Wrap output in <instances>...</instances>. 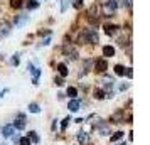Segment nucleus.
<instances>
[{
    "label": "nucleus",
    "mask_w": 150,
    "mask_h": 145,
    "mask_svg": "<svg viewBox=\"0 0 150 145\" xmlns=\"http://www.w3.org/2000/svg\"><path fill=\"white\" fill-rule=\"evenodd\" d=\"M83 41H89L91 44H98V42H100L98 32H95L93 29H88V30H84V34H83Z\"/></svg>",
    "instance_id": "obj_1"
},
{
    "label": "nucleus",
    "mask_w": 150,
    "mask_h": 145,
    "mask_svg": "<svg viewBox=\"0 0 150 145\" xmlns=\"http://www.w3.org/2000/svg\"><path fill=\"white\" fill-rule=\"evenodd\" d=\"M108 69V62H106V59H98V61L95 62V71L96 73H105Z\"/></svg>",
    "instance_id": "obj_2"
},
{
    "label": "nucleus",
    "mask_w": 150,
    "mask_h": 145,
    "mask_svg": "<svg viewBox=\"0 0 150 145\" xmlns=\"http://www.w3.org/2000/svg\"><path fill=\"white\" fill-rule=\"evenodd\" d=\"M12 127H15V128H19V130H22L24 127H25V117L24 115H17V118H15V122H14V125Z\"/></svg>",
    "instance_id": "obj_3"
},
{
    "label": "nucleus",
    "mask_w": 150,
    "mask_h": 145,
    "mask_svg": "<svg viewBox=\"0 0 150 145\" xmlns=\"http://www.w3.org/2000/svg\"><path fill=\"white\" fill-rule=\"evenodd\" d=\"M115 10H116V2L115 0H108V2L105 4V12H106V14H110V12L113 14Z\"/></svg>",
    "instance_id": "obj_4"
},
{
    "label": "nucleus",
    "mask_w": 150,
    "mask_h": 145,
    "mask_svg": "<svg viewBox=\"0 0 150 145\" xmlns=\"http://www.w3.org/2000/svg\"><path fill=\"white\" fill-rule=\"evenodd\" d=\"M68 106H69V110L71 111H78L79 110V106H81V101H79V100H71Z\"/></svg>",
    "instance_id": "obj_5"
},
{
    "label": "nucleus",
    "mask_w": 150,
    "mask_h": 145,
    "mask_svg": "<svg viewBox=\"0 0 150 145\" xmlns=\"http://www.w3.org/2000/svg\"><path fill=\"white\" fill-rule=\"evenodd\" d=\"M103 56L105 57H113L115 56V49L111 47V46H105L103 47Z\"/></svg>",
    "instance_id": "obj_6"
},
{
    "label": "nucleus",
    "mask_w": 150,
    "mask_h": 145,
    "mask_svg": "<svg viewBox=\"0 0 150 145\" xmlns=\"http://www.w3.org/2000/svg\"><path fill=\"white\" fill-rule=\"evenodd\" d=\"M2 133H4V137H12L14 135V127L12 125H5L2 128Z\"/></svg>",
    "instance_id": "obj_7"
},
{
    "label": "nucleus",
    "mask_w": 150,
    "mask_h": 145,
    "mask_svg": "<svg viewBox=\"0 0 150 145\" xmlns=\"http://www.w3.org/2000/svg\"><path fill=\"white\" fill-rule=\"evenodd\" d=\"M116 29H118V27H116L115 24H106V25H105V30H106V34H108V35L115 34Z\"/></svg>",
    "instance_id": "obj_8"
},
{
    "label": "nucleus",
    "mask_w": 150,
    "mask_h": 145,
    "mask_svg": "<svg viewBox=\"0 0 150 145\" xmlns=\"http://www.w3.org/2000/svg\"><path fill=\"white\" fill-rule=\"evenodd\" d=\"M57 69H59V74H61V76H68V66H66V64H57Z\"/></svg>",
    "instance_id": "obj_9"
},
{
    "label": "nucleus",
    "mask_w": 150,
    "mask_h": 145,
    "mask_svg": "<svg viewBox=\"0 0 150 145\" xmlns=\"http://www.w3.org/2000/svg\"><path fill=\"white\" fill-rule=\"evenodd\" d=\"M78 140H79V144H86L88 142V133L86 132H79V135H78Z\"/></svg>",
    "instance_id": "obj_10"
},
{
    "label": "nucleus",
    "mask_w": 150,
    "mask_h": 145,
    "mask_svg": "<svg viewBox=\"0 0 150 145\" xmlns=\"http://www.w3.org/2000/svg\"><path fill=\"white\" fill-rule=\"evenodd\" d=\"M27 22V15H17L15 17V24L17 25H22V24H25Z\"/></svg>",
    "instance_id": "obj_11"
},
{
    "label": "nucleus",
    "mask_w": 150,
    "mask_h": 145,
    "mask_svg": "<svg viewBox=\"0 0 150 145\" xmlns=\"http://www.w3.org/2000/svg\"><path fill=\"white\" fill-rule=\"evenodd\" d=\"M68 96H71L73 100H76V96H78V90H76L74 86H69L68 88Z\"/></svg>",
    "instance_id": "obj_12"
},
{
    "label": "nucleus",
    "mask_w": 150,
    "mask_h": 145,
    "mask_svg": "<svg viewBox=\"0 0 150 145\" xmlns=\"http://www.w3.org/2000/svg\"><path fill=\"white\" fill-rule=\"evenodd\" d=\"M8 32H10L8 24H2V25H0V35H7Z\"/></svg>",
    "instance_id": "obj_13"
},
{
    "label": "nucleus",
    "mask_w": 150,
    "mask_h": 145,
    "mask_svg": "<svg viewBox=\"0 0 150 145\" xmlns=\"http://www.w3.org/2000/svg\"><path fill=\"white\" fill-rule=\"evenodd\" d=\"M32 74H34V79H32V81H34V84H37L39 83V76H41V69L35 68L34 71H32Z\"/></svg>",
    "instance_id": "obj_14"
},
{
    "label": "nucleus",
    "mask_w": 150,
    "mask_h": 145,
    "mask_svg": "<svg viewBox=\"0 0 150 145\" xmlns=\"http://www.w3.org/2000/svg\"><path fill=\"white\" fill-rule=\"evenodd\" d=\"M29 110L32 111V113H39V111H41V106L37 103H30L29 105Z\"/></svg>",
    "instance_id": "obj_15"
},
{
    "label": "nucleus",
    "mask_w": 150,
    "mask_h": 145,
    "mask_svg": "<svg viewBox=\"0 0 150 145\" xmlns=\"http://www.w3.org/2000/svg\"><path fill=\"white\" fill-rule=\"evenodd\" d=\"M37 5H39V2H37V0H29V2H27V8H29V10L37 8Z\"/></svg>",
    "instance_id": "obj_16"
},
{
    "label": "nucleus",
    "mask_w": 150,
    "mask_h": 145,
    "mask_svg": "<svg viewBox=\"0 0 150 145\" xmlns=\"http://www.w3.org/2000/svg\"><path fill=\"white\" fill-rule=\"evenodd\" d=\"M115 73L118 74V76H123V74H125V68L120 66V64H116V66H115Z\"/></svg>",
    "instance_id": "obj_17"
},
{
    "label": "nucleus",
    "mask_w": 150,
    "mask_h": 145,
    "mask_svg": "<svg viewBox=\"0 0 150 145\" xmlns=\"http://www.w3.org/2000/svg\"><path fill=\"white\" fill-rule=\"evenodd\" d=\"M29 138H30V140H32V142H35V144H37V142H39V135H37V133H35V132H29V135H27Z\"/></svg>",
    "instance_id": "obj_18"
},
{
    "label": "nucleus",
    "mask_w": 150,
    "mask_h": 145,
    "mask_svg": "<svg viewBox=\"0 0 150 145\" xmlns=\"http://www.w3.org/2000/svg\"><path fill=\"white\" fill-rule=\"evenodd\" d=\"M123 137V132H116V133H113V135H111V142H116V140H120V138Z\"/></svg>",
    "instance_id": "obj_19"
},
{
    "label": "nucleus",
    "mask_w": 150,
    "mask_h": 145,
    "mask_svg": "<svg viewBox=\"0 0 150 145\" xmlns=\"http://www.w3.org/2000/svg\"><path fill=\"white\" fill-rule=\"evenodd\" d=\"M95 98H96V100H103V98H105L103 90H95Z\"/></svg>",
    "instance_id": "obj_20"
},
{
    "label": "nucleus",
    "mask_w": 150,
    "mask_h": 145,
    "mask_svg": "<svg viewBox=\"0 0 150 145\" xmlns=\"http://www.w3.org/2000/svg\"><path fill=\"white\" fill-rule=\"evenodd\" d=\"M19 144L21 145H30V138L29 137H22L21 140H19Z\"/></svg>",
    "instance_id": "obj_21"
},
{
    "label": "nucleus",
    "mask_w": 150,
    "mask_h": 145,
    "mask_svg": "<svg viewBox=\"0 0 150 145\" xmlns=\"http://www.w3.org/2000/svg\"><path fill=\"white\" fill-rule=\"evenodd\" d=\"M22 2H24V0H10V5H12V7H21Z\"/></svg>",
    "instance_id": "obj_22"
},
{
    "label": "nucleus",
    "mask_w": 150,
    "mask_h": 145,
    "mask_svg": "<svg viewBox=\"0 0 150 145\" xmlns=\"http://www.w3.org/2000/svg\"><path fill=\"white\" fill-rule=\"evenodd\" d=\"M68 123H69V117H68V118H64V120H62V123H61V128H62V130H64V128L68 127Z\"/></svg>",
    "instance_id": "obj_23"
},
{
    "label": "nucleus",
    "mask_w": 150,
    "mask_h": 145,
    "mask_svg": "<svg viewBox=\"0 0 150 145\" xmlns=\"http://www.w3.org/2000/svg\"><path fill=\"white\" fill-rule=\"evenodd\" d=\"M19 61H21V57H19V54H15L12 57V64H19Z\"/></svg>",
    "instance_id": "obj_24"
},
{
    "label": "nucleus",
    "mask_w": 150,
    "mask_h": 145,
    "mask_svg": "<svg viewBox=\"0 0 150 145\" xmlns=\"http://www.w3.org/2000/svg\"><path fill=\"white\" fill-rule=\"evenodd\" d=\"M74 7L76 8H81L83 7V0H76V2H74Z\"/></svg>",
    "instance_id": "obj_25"
},
{
    "label": "nucleus",
    "mask_w": 150,
    "mask_h": 145,
    "mask_svg": "<svg viewBox=\"0 0 150 145\" xmlns=\"http://www.w3.org/2000/svg\"><path fill=\"white\" fill-rule=\"evenodd\" d=\"M127 76H128V78L133 76V71H132V68H127Z\"/></svg>",
    "instance_id": "obj_26"
},
{
    "label": "nucleus",
    "mask_w": 150,
    "mask_h": 145,
    "mask_svg": "<svg viewBox=\"0 0 150 145\" xmlns=\"http://www.w3.org/2000/svg\"><path fill=\"white\" fill-rule=\"evenodd\" d=\"M56 84H57V86H61V84H64V81H62L61 78H56Z\"/></svg>",
    "instance_id": "obj_27"
},
{
    "label": "nucleus",
    "mask_w": 150,
    "mask_h": 145,
    "mask_svg": "<svg viewBox=\"0 0 150 145\" xmlns=\"http://www.w3.org/2000/svg\"><path fill=\"white\" fill-rule=\"evenodd\" d=\"M27 69H29V73H32V71H34V64H30V62H29V64H27Z\"/></svg>",
    "instance_id": "obj_28"
},
{
    "label": "nucleus",
    "mask_w": 150,
    "mask_h": 145,
    "mask_svg": "<svg viewBox=\"0 0 150 145\" xmlns=\"http://www.w3.org/2000/svg\"><path fill=\"white\" fill-rule=\"evenodd\" d=\"M68 4H69V0H64V4H62V12L68 8Z\"/></svg>",
    "instance_id": "obj_29"
},
{
    "label": "nucleus",
    "mask_w": 150,
    "mask_h": 145,
    "mask_svg": "<svg viewBox=\"0 0 150 145\" xmlns=\"http://www.w3.org/2000/svg\"><path fill=\"white\" fill-rule=\"evenodd\" d=\"M49 42H51V39H49V37H47V39H46V41H42V46H47Z\"/></svg>",
    "instance_id": "obj_30"
},
{
    "label": "nucleus",
    "mask_w": 150,
    "mask_h": 145,
    "mask_svg": "<svg viewBox=\"0 0 150 145\" xmlns=\"http://www.w3.org/2000/svg\"><path fill=\"white\" fill-rule=\"evenodd\" d=\"M127 5H128V7H132V0H127Z\"/></svg>",
    "instance_id": "obj_31"
},
{
    "label": "nucleus",
    "mask_w": 150,
    "mask_h": 145,
    "mask_svg": "<svg viewBox=\"0 0 150 145\" xmlns=\"http://www.w3.org/2000/svg\"><path fill=\"white\" fill-rule=\"evenodd\" d=\"M4 95H5V91H0V98L4 96Z\"/></svg>",
    "instance_id": "obj_32"
}]
</instances>
